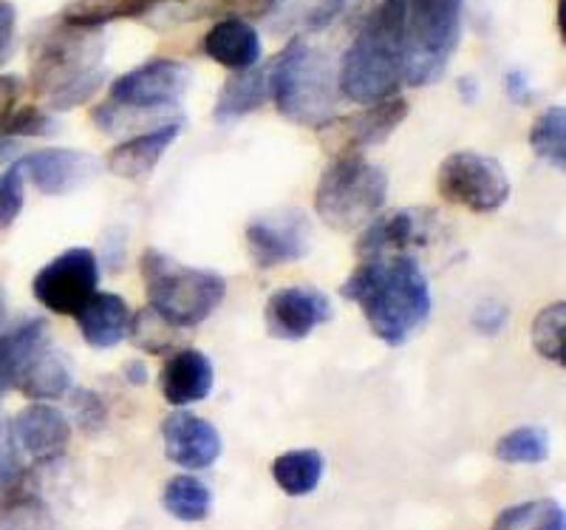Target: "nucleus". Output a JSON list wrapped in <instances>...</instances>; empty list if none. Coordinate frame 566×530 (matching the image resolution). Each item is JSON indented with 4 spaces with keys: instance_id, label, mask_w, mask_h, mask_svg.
Here are the masks:
<instances>
[{
    "instance_id": "nucleus-1",
    "label": "nucleus",
    "mask_w": 566,
    "mask_h": 530,
    "mask_svg": "<svg viewBox=\"0 0 566 530\" xmlns=\"http://www.w3.org/2000/svg\"><path fill=\"white\" fill-rule=\"evenodd\" d=\"M346 301L363 306L368 330L386 346H402L431 315V287L422 267L397 252L394 259H363V264L340 287Z\"/></svg>"
},
{
    "instance_id": "nucleus-2",
    "label": "nucleus",
    "mask_w": 566,
    "mask_h": 530,
    "mask_svg": "<svg viewBox=\"0 0 566 530\" xmlns=\"http://www.w3.org/2000/svg\"><path fill=\"white\" fill-rule=\"evenodd\" d=\"M103 29L54 23L32 45V91L49 111L88 103L105 83Z\"/></svg>"
},
{
    "instance_id": "nucleus-3",
    "label": "nucleus",
    "mask_w": 566,
    "mask_h": 530,
    "mask_svg": "<svg viewBox=\"0 0 566 530\" xmlns=\"http://www.w3.org/2000/svg\"><path fill=\"white\" fill-rule=\"evenodd\" d=\"M406 77V0H380L337 69V91L352 103L397 97Z\"/></svg>"
},
{
    "instance_id": "nucleus-4",
    "label": "nucleus",
    "mask_w": 566,
    "mask_h": 530,
    "mask_svg": "<svg viewBox=\"0 0 566 530\" xmlns=\"http://www.w3.org/2000/svg\"><path fill=\"white\" fill-rule=\"evenodd\" d=\"M270 97L277 114L290 123L321 128L335 111V63L306 38H292L283 52L270 60Z\"/></svg>"
},
{
    "instance_id": "nucleus-5",
    "label": "nucleus",
    "mask_w": 566,
    "mask_h": 530,
    "mask_svg": "<svg viewBox=\"0 0 566 530\" xmlns=\"http://www.w3.org/2000/svg\"><path fill=\"white\" fill-rule=\"evenodd\" d=\"M150 310L176 330H193L219 310L227 295L224 276L179 264L168 252L148 247L139 259Z\"/></svg>"
},
{
    "instance_id": "nucleus-6",
    "label": "nucleus",
    "mask_w": 566,
    "mask_h": 530,
    "mask_svg": "<svg viewBox=\"0 0 566 530\" xmlns=\"http://www.w3.org/2000/svg\"><path fill=\"white\" fill-rule=\"evenodd\" d=\"M388 201V174L363 154L337 156L315 190V214L332 230L352 233L366 227Z\"/></svg>"
},
{
    "instance_id": "nucleus-7",
    "label": "nucleus",
    "mask_w": 566,
    "mask_h": 530,
    "mask_svg": "<svg viewBox=\"0 0 566 530\" xmlns=\"http://www.w3.org/2000/svg\"><path fill=\"white\" fill-rule=\"evenodd\" d=\"M464 0H406V77L413 89L433 85L462 43Z\"/></svg>"
},
{
    "instance_id": "nucleus-8",
    "label": "nucleus",
    "mask_w": 566,
    "mask_h": 530,
    "mask_svg": "<svg viewBox=\"0 0 566 530\" xmlns=\"http://www.w3.org/2000/svg\"><path fill=\"white\" fill-rule=\"evenodd\" d=\"M437 185L444 201L464 207L470 214H495L510 199L507 170L499 159L476 150H453L444 156Z\"/></svg>"
},
{
    "instance_id": "nucleus-9",
    "label": "nucleus",
    "mask_w": 566,
    "mask_h": 530,
    "mask_svg": "<svg viewBox=\"0 0 566 530\" xmlns=\"http://www.w3.org/2000/svg\"><path fill=\"white\" fill-rule=\"evenodd\" d=\"M193 85L190 65L170 58H154L111 83L108 105L116 114H148L179 108Z\"/></svg>"
},
{
    "instance_id": "nucleus-10",
    "label": "nucleus",
    "mask_w": 566,
    "mask_h": 530,
    "mask_svg": "<svg viewBox=\"0 0 566 530\" xmlns=\"http://www.w3.org/2000/svg\"><path fill=\"white\" fill-rule=\"evenodd\" d=\"M99 284V261L88 247L60 252L34 276L32 295L54 315H74Z\"/></svg>"
},
{
    "instance_id": "nucleus-11",
    "label": "nucleus",
    "mask_w": 566,
    "mask_h": 530,
    "mask_svg": "<svg viewBox=\"0 0 566 530\" xmlns=\"http://www.w3.org/2000/svg\"><path fill=\"white\" fill-rule=\"evenodd\" d=\"M408 117V100L388 97L382 103L366 105L357 114L332 117L317 131V143L326 154L348 156L363 154L366 148L382 145Z\"/></svg>"
},
{
    "instance_id": "nucleus-12",
    "label": "nucleus",
    "mask_w": 566,
    "mask_h": 530,
    "mask_svg": "<svg viewBox=\"0 0 566 530\" xmlns=\"http://www.w3.org/2000/svg\"><path fill=\"white\" fill-rule=\"evenodd\" d=\"M247 250L252 264L261 270L295 264L312 250V225L301 210L258 216L247 227Z\"/></svg>"
},
{
    "instance_id": "nucleus-13",
    "label": "nucleus",
    "mask_w": 566,
    "mask_h": 530,
    "mask_svg": "<svg viewBox=\"0 0 566 530\" xmlns=\"http://www.w3.org/2000/svg\"><path fill=\"white\" fill-rule=\"evenodd\" d=\"M335 315L332 301L315 287H283L266 301V332L275 341H303Z\"/></svg>"
},
{
    "instance_id": "nucleus-14",
    "label": "nucleus",
    "mask_w": 566,
    "mask_h": 530,
    "mask_svg": "<svg viewBox=\"0 0 566 530\" xmlns=\"http://www.w3.org/2000/svg\"><path fill=\"white\" fill-rule=\"evenodd\" d=\"M437 233V214L431 207H406L386 216H374L357 241L360 259H380L406 247L428 245Z\"/></svg>"
},
{
    "instance_id": "nucleus-15",
    "label": "nucleus",
    "mask_w": 566,
    "mask_h": 530,
    "mask_svg": "<svg viewBox=\"0 0 566 530\" xmlns=\"http://www.w3.org/2000/svg\"><path fill=\"white\" fill-rule=\"evenodd\" d=\"M161 440L170 463L187 471H205L221 457V434L210 420L193 412H174L161 423Z\"/></svg>"
},
{
    "instance_id": "nucleus-16",
    "label": "nucleus",
    "mask_w": 566,
    "mask_h": 530,
    "mask_svg": "<svg viewBox=\"0 0 566 530\" xmlns=\"http://www.w3.org/2000/svg\"><path fill=\"white\" fill-rule=\"evenodd\" d=\"M23 174L32 179L34 188L43 196H69L85 181L94 179L99 170V163L85 150L71 148H45L23 154L18 159Z\"/></svg>"
},
{
    "instance_id": "nucleus-17",
    "label": "nucleus",
    "mask_w": 566,
    "mask_h": 530,
    "mask_svg": "<svg viewBox=\"0 0 566 530\" xmlns=\"http://www.w3.org/2000/svg\"><path fill=\"white\" fill-rule=\"evenodd\" d=\"M12 434L20 451L29 454L38 463H52L63 457L71 443V423L60 408L49 403H38L18 412L12 420Z\"/></svg>"
},
{
    "instance_id": "nucleus-18",
    "label": "nucleus",
    "mask_w": 566,
    "mask_h": 530,
    "mask_svg": "<svg viewBox=\"0 0 566 530\" xmlns=\"http://www.w3.org/2000/svg\"><path fill=\"white\" fill-rule=\"evenodd\" d=\"M161 395L170 406H193L210 397L216 368L199 350H176L161 366Z\"/></svg>"
},
{
    "instance_id": "nucleus-19",
    "label": "nucleus",
    "mask_w": 566,
    "mask_h": 530,
    "mask_svg": "<svg viewBox=\"0 0 566 530\" xmlns=\"http://www.w3.org/2000/svg\"><path fill=\"white\" fill-rule=\"evenodd\" d=\"M181 123H161L159 128L130 136L123 145H116L105 159V168L119 179L145 181L156 170L165 150L179 139Z\"/></svg>"
},
{
    "instance_id": "nucleus-20",
    "label": "nucleus",
    "mask_w": 566,
    "mask_h": 530,
    "mask_svg": "<svg viewBox=\"0 0 566 530\" xmlns=\"http://www.w3.org/2000/svg\"><path fill=\"white\" fill-rule=\"evenodd\" d=\"M201 52L212 63L224 65L230 72H244V69L261 63L264 45H261V34L250 20L221 18L212 23L210 32L201 40Z\"/></svg>"
},
{
    "instance_id": "nucleus-21",
    "label": "nucleus",
    "mask_w": 566,
    "mask_h": 530,
    "mask_svg": "<svg viewBox=\"0 0 566 530\" xmlns=\"http://www.w3.org/2000/svg\"><path fill=\"white\" fill-rule=\"evenodd\" d=\"M83 341L94 350H114L116 343L128 337L130 306L116 292H94V295L74 312Z\"/></svg>"
},
{
    "instance_id": "nucleus-22",
    "label": "nucleus",
    "mask_w": 566,
    "mask_h": 530,
    "mask_svg": "<svg viewBox=\"0 0 566 530\" xmlns=\"http://www.w3.org/2000/svg\"><path fill=\"white\" fill-rule=\"evenodd\" d=\"M266 97H270V63L232 72V77L221 85L212 117L221 125L239 123L247 114L261 108Z\"/></svg>"
},
{
    "instance_id": "nucleus-23",
    "label": "nucleus",
    "mask_w": 566,
    "mask_h": 530,
    "mask_svg": "<svg viewBox=\"0 0 566 530\" xmlns=\"http://www.w3.org/2000/svg\"><path fill=\"white\" fill-rule=\"evenodd\" d=\"M45 343H49V326L40 318L23 321L0 335V401L20 386V377Z\"/></svg>"
},
{
    "instance_id": "nucleus-24",
    "label": "nucleus",
    "mask_w": 566,
    "mask_h": 530,
    "mask_svg": "<svg viewBox=\"0 0 566 530\" xmlns=\"http://www.w3.org/2000/svg\"><path fill=\"white\" fill-rule=\"evenodd\" d=\"M18 388L29 401H57V397L69 395L71 366L63 352L49 350V343H45L23 372Z\"/></svg>"
},
{
    "instance_id": "nucleus-25",
    "label": "nucleus",
    "mask_w": 566,
    "mask_h": 530,
    "mask_svg": "<svg viewBox=\"0 0 566 530\" xmlns=\"http://www.w3.org/2000/svg\"><path fill=\"white\" fill-rule=\"evenodd\" d=\"M326 459L317 448H295L272 463V479L286 497H310L317 491L323 479Z\"/></svg>"
},
{
    "instance_id": "nucleus-26",
    "label": "nucleus",
    "mask_w": 566,
    "mask_h": 530,
    "mask_svg": "<svg viewBox=\"0 0 566 530\" xmlns=\"http://www.w3.org/2000/svg\"><path fill=\"white\" fill-rule=\"evenodd\" d=\"M161 0H71L60 20L80 29H105L114 20H134L159 7Z\"/></svg>"
},
{
    "instance_id": "nucleus-27",
    "label": "nucleus",
    "mask_w": 566,
    "mask_h": 530,
    "mask_svg": "<svg viewBox=\"0 0 566 530\" xmlns=\"http://www.w3.org/2000/svg\"><path fill=\"white\" fill-rule=\"evenodd\" d=\"M161 505L179 522H205L212 511V491L193 474H179L161 491Z\"/></svg>"
},
{
    "instance_id": "nucleus-28",
    "label": "nucleus",
    "mask_w": 566,
    "mask_h": 530,
    "mask_svg": "<svg viewBox=\"0 0 566 530\" xmlns=\"http://www.w3.org/2000/svg\"><path fill=\"white\" fill-rule=\"evenodd\" d=\"M490 530H566V513L555 499H530L504 508Z\"/></svg>"
},
{
    "instance_id": "nucleus-29",
    "label": "nucleus",
    "mask_w": 566,
    "mask_h": 530,
    "mask_svg": "<svg viewBox=\"0 0 566 530\" xmlns=\"http://www.w3.org/2000/svg\"><path fill=\"white\" fill-rule=\"evenodd\" d=\"M0 530H60V524L38 493L14 488L0 502Z\"/></svg>"
},
{
    "instance_id": "nucleus-30",
    "label": "nucleus",
    "mask_w": 566,
    "mask_h": 530,
    "mask_svg": "<svg viewBox=\"0 0 566 530\" xmlns=\"http://www.w3.org/2000/svg\"><path fill=\"white\" fill-rule=\"evenodd\" d=\"M549 457V432L544 426H522L499 437L495 459L507 466H538Z\"/></svg>"
},
{
    "instance_id": "nucleus-31",
    "label": "nucleus",
    "mask_w": 566,
    "mask_h": 530,
    "mask_svg": "<svg viewBox=\"0 0 566 530\" xmlns=\"http://www.w3.org/2000/svg\"><path fill=\"white\" fill-rule=\"evenodd\" d=\"M530 148L553 168H566V108L553 105L530 128Z\"/></svg>"
},
{
    "instance_id": "nucleus-32",
    "label": "nucleus",
    "mask_w": 566,
    "mask_h": 530,
    "mask_svg": "<svg viewBox=\"0 0 566 530\" xmlns=\"http://www.w3.org/2000/svg\"><path fill=\"white\" fill-rule=\"evenodd\" d=\"M533 346L544 361H553L558 366L566 363V304L544 306L533 321Z\"/></svg>"
},
{
    "instance_id": "nucleus-33",
    "label": "nucleus",
    "mask_w": 566,
    "mask_h": 530,
    "mask_svg": "<svg viewBox=\"0 0 566 530\" xmlns=\"http://www.w3.org/2000/svg\"><path fill=\"white\" fill-rule=\"evenodd\" d=\"M60 125L54 119L52 111H45L43 105H23V108H12L9 117L0 123V136H12V139H38V136L57 134Z\"/></svg>"
},
{
    "instance_id": "nucleus-34",
    "label": "nucleus",
    "mask_w": 566,
    "mask_h": 530,
    "mask_svg": "<svg viewBox=\"0 0 566 530\" xmlns=\"http://www.w3.org/2000/svg\"><path fill=\"white\" fill-rule=\"evenodd\" d=\"M174 330L165 318L156 315L150 306H145L142 312L130 315V326H128V337L145 350L148 355H161V352L170 350V343H174Z\"/></svg>"
},
{
    "instance_id": "nucleus-35",
    "label": "nucleus",
    "mask_w": 566,
    "mask_h": 530,
    "mask_svg": "<svg viewBox=\"0 0 566 530\" xmlns=\"http://www.w3.org/2000/svg\"><path fill=\"white\" fill-rule=\"evenodd\" d=\"M277 9V0H199L185 12L187 20L199 18H266Z\"/></svg>"
},
{
    "instance_id": "nucleus-36",
    "label": "nucleus",
    "mask_w": 566,
    "mask_h": 530,
    "mask_svg": "<svg viewBox=\"0 0 566 530\" xmlns=\"http://www.w3.org/2000/svg\"><path fill=\"white\" fill-rule=\"evenodd\" d=\"M23 451L14 440L12 426L0 420V493H9L20 486L23 479Z\"/></svg>"
},
{
    "instance_id": "nucleus-37",
    "label": "nucleus",
    "mask_w": 566,
    "mask_h": 530,
    "mask_svg": "<svg viewBox=\"0 0 566 530\" xmlns=\"http://www.w3.org/2000/svg\"><path fill=\"white\" fill-rule=\"evenodd\" d=\"M23 179H27V174L18 163L9 165L7 174L0 176V227H12L23 210V196H27Z\"/></svg>"
},
{
    "instance_id": "nucleus-38",
    "label": "nucleus",
    "mask_w": 566,
    "mask_h": 530,
    "mask_svg": "<svg viewBox=\"0 0 566 530\" xmlns=\"http://www.w3.org/2000/svg\"><path fill=\"white\" fill-rule=\"evenodd\" d=\"M71 408L77 414L80 428H85V432H99V428L105 426V403L97 392L77 388V392L71 395Z\"/></svg>"
},
{
    "instance_id": "nucleus-39",
    "label": "nucleus",
    "mask_w": 566,
    "mask_h": 530,
    "mask_svg": "<svg viewBox=\"0 0 566 530\" xmlns=\"http://www.w3.org/2000/svg\"><path fill=\"white\" fill-rule=\"evenodd\" d=\"M510 321V306L502 301H482L473 312V330L482 335H499Z\"/></svg>"
},
{
    "instance_id": "nucleus-40",
    "label": "nucleus",
    "mask_w": 566,
    "mask_h": 530,
    "mask_svg": "<svg viewBox=\"0 0 566 530\" xmlns=\"http://www.w3.org/2000/svg\"><path fill=\"white\" fill-rule=\"evenodd\" d=\"M18 43V9L0 0V69L12 60Z\"/></svg>"
},
{
    "instance_id": "nucleus-41",
    "label": "nucleus",
    "mask_w": 566,
    "mask_h": 530,
    "mask_svg": "<svg viewBox=\"0 0 566 530\" xmlns=\"http://www.w3.org/2000/svg\"><path fill=\"white\" fill-rule=\"evenodd\" d=\"M20 77H12V74H0V123L9 117V111L14 108L20 97Z\"/></svg>"
},
{
    "instance_id": "nucleus-42",
    "label": "nucleus",
    "mask_w": 566,
    "mask_h": 530,
    "mask_svg": "<svg viewBox=\"0 0 566 530\" xmlns=\"http://www.w3.org/2000/svg\"><path fill=\"white\" fill-rule=\"evenodd\" d=\"M504 83H507V94L513 103L524 105L530 97H533V85H530L527 74H524L522 69H513V72H507Z\"/></svg>"
},
{
    "instance_id": "nucleus-43",
    "label": "nucleus",
    "mask_w": 566,
    "mask_h": 530,
    "mask_svg": "<svg viewBox=\"0 0 566 530\" xmlns=\"http://www.w3.org/2000/svg\"><path fill=\"white\" fill-rule=\"evenodd\" d=\"M150 377L148 372V363L145 361H128L125 363V381L134 383V386H145Z\"/></svg>"
},
{
    "instance_id": "nucleus-44",
    "label": "nucleus",
    "mask_w": 566,
    "mask_h": 530,
    "mask_svg": "<svg viewBox=\"0 0 566 530\" xmlns=\"http://www.w3.org/2000/svg\"><path fill=\"white\" fill-rule=\"evenodd\" d=\"M3 312H7V301H3V292H0V321H3Z\"/></svg>"
}]
</instances>
